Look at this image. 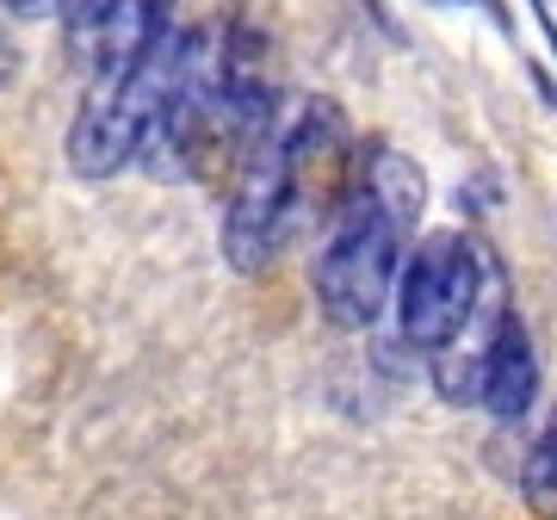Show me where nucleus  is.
<instances>
[{"label":"nucleus","mask_w":557,"mask_h":520,"mask_svg":"<svg viewBox=\"0 0 557 520\" xmlns=\"http://www.w3.org/2000/svg\"><path fill=\"white\" fill-rule=\"evenodd\" d=\"M397 322L409 347H453L465 341L471 322H502L508 317V285H502L496 255L465 230H434L421 236L397 267Z\"/></svg>","instance_id":"2"},{"label":"nucleus","mask_w":557,"mask_h":520,"mask_svg":"<svg viewBox=\"0 0 557 520\" xmlns=\"http://www.w3.org/2000/svg\"><path fill=\"white\" fill-rule=\"evenodd\" d=\"M428 7H490V0H428Z\"/></svg>","instance_id":"11"},{"label":"nucleus","mask_w":557,"mask_h":520,"mask_svg":"<svg viewBox=\"0 0 557 520\" xmlns=\"http://www.w3.org/2000/svg\"><path fill=\"white\" fill-rule=\"evenodd\" d=\"M520 490H527V502H533V508L557 515V409H552V421H545V434L533 441V453H527Z\"/></svg>","instance_id":"7"},{"label":"nucleus","mask_w":557,"mask_h":520,"mask_svg":"<svg viewBox=\"0 0 557 520\" xmlns=\"http://www.w3.org/2000/svg\"><path fill=\"white\" fill-rule=\"evenodd\" d=\"M533 391H539V360H533V335L520 329V317H508L490 329L483 341V372H478V403L490 409L496 421H515L533 409Z\"/></svg>","instance_id":"5"},{"label":"nucleus","mask_w":557,"mask_h":520,"mask_svg":"<svg viewBox=\"0 0 557 520\" xmlns=\"http://www.w3.org/2000/svg\"><path fill=\"white\" fill-rule=\"evenodd\" d=\"M186 50H193V25H168L137 62L87 81V100L69 124V168L81 181H112L131 161L149 156L180 75H186Z\"/></svg>","instance_id":"1"},{"label":"nucleus","mask_w":557,"mask_h":520,"mask_svg":"<svg viewBox=\"0 0 557 520\" xmlns=\"http://www.w3.org/2000/svg\"><path fill=\"white\" fill-rule=\"evenodd\" d=\"M106 7H112V0H57V20H62L69 50H81V44H87V32L106 20Z\"/></svg>","instance_id":"8"},{"label":"nucleus","mask_w":557,"mask_h":520,"mask_svg":"<svg viewBox=\"0 0 557 520\" xmlns=\"http://www.w3.org/2000/svg\"><path fill=\"white\" fill-rule=\"evenodd\" d=\"M174 7L180 0H112L106 20L87 32V44H81L87 69H94V75H112V69H124V62H137L143 50L174 25Z\"/></svg>","instance_id":"6"},{"label":"nucleus","mask_w":557,"mask_h":520,"mask_svg":"<svg viewBox=\"0 0 557 520\" xmlns=\"http://www.w3.org/2000/svg\"><path fill=\"white\" fill-rule=\"evenodd\" d=\"M298 218H304L298 161H292V137H285V112L273 106L236 156V186H230V205H223V260L236 273H260L285 248Z\"/></svg>","instance_id":"4"},{"label":"nucleus","mask_w":557,"mask_h":520,"mask_svg":"<svg viewBox=\"0 0 557 520\" xmlns=\"http://www.w3.org/2000/svg\"><path fill=\"white\" fill-rule=\"evenodd\" d=\"M533 13H539V32L552 38V50H557V13H552V0H533Z\"/></svg>","instance_id":"10"},{"label":"nucleus","mask_w":557,"mask_h":520,"mask_svg":"<svg viewBox=\"0 0 557 520\" xmlns=\"http://www.w3.org/2000/svg\"><path fill=\"white\" fill-rule=\"evenodd\" d=\"M13 20H32V13H44V7H57V0H0Z\"/></svg>","instance_id":"9"},{"label":"nucleus","mask_w":557,"mask_h":520,"mask_svg":"<svg viewBox=\"0 0 557 520\" xmlns=\"http://www.w3.org/2000/svg\"><path fill=\"white\" fill-rule=\"evenodd\" d=\"M403 236H409V223L359 174L341 186L335 211H329V242H322L317 273H310L322 317L335 322V329H372L391 310L397 267H403Z\"/></svg>","instance_id":"3"}]
</instances>
